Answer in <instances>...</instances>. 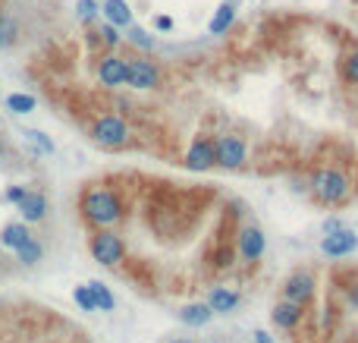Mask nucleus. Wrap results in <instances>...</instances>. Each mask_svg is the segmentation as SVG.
I'll return each mask as SVG.
<instances>
[{"label":"nucleus","mask_w":358,"mask_h":343,"mask_svg":"<svg viewBox=\"0 0 358 343\" xmlns=\"http://www.w3.org/2000/svg\"><path fill=\"white\" fill-rule=\"evenodd\" d=\"M91 255H95L98 265H104V268H114V265H120V261H123L126 246H123V240L114 234V230H107V227H104L101 234L91 236Z\"/></svg>","instance_id":"4"},{"label":"nucleus","mask_w":358,"mask_h":343,"mask_svg":"<svg viewBox=\"0 0 358 343\" xmlns=\"http://www.w3.org/2000/svg\"><path fill=\"white\" fill-rule=\"evenodd\" d=\"M211 306L208 302H189V306H183V312H179V318H183L189 328H202V324L211 322Z\"/></svg>","instance_id":"16"},{"label":"nucleus","mask_w":358,"mask_h":343,"mask_svg":"<svg viewBox=\"0 0 358 343\" xmlns=\"http://www.w3.org/2000/svg\"><path fill=\"white\" fill-rule=\"evenodd\" d=\"M157 82H161V73H157L154 63L126 60V85H132V89H154Z\"/></svg>","instance_id":"7"},{"label":"nucleus","mask_w":358,"mask_h":343,"mask_svg":"<svg viewBox=\"0 0 358 343\" xmlns=\"http://www.w3.org/2000/svg\"><path fill=\"white\" fill-rule=\"evenodd\" d=\"M91 139L104 148H123L129 142V126L123 117L116 114H107V117H98L95 126H91Z\"/></svg>","instance_id":"3"},{"label":"nucleus","mask_w":358,"mask_h":343,"mask_svg":"<svg viewBox=\"0 0 358 343\" xmlns=\"http://www.w3.org/2000/svg\"><path fill=\"white\" fill-rule=\"evenodd\" d=\"M311 195L324 205H339L349 195V179H346V173L324 167V170L311 173Z\"/></svg>","instance_id":"2"},{"label":"nucleus","mask_w":358,"mask_h":343,"mask_svg":"<svg viewBox=\"0 0 358 343\" xmlns=\"http://www.w3.org/2000/svg\"><path fill=\"white\" fill-rule=\"evenodd\" d=\"M22 195H26V186H10V189H7V195H3V199H7V202H13V205H16V202H19Z\"/></svg>","instance_id":"28"},{"label":"nucleus","mask_w":358,"mask_h":343,"mask_svg":"<svg viewBox=\"0 0 358 343\" xmlns=\"http://www.w3.org/2000/svg\"><path fill=\"white\" fill-rule=\"evenodd\" d=\"M346 73H349L352 82H358V54L349 57V63H346Z\"/></svg>","instance_id":"29"},{"label":"nucleus","mask_w":358,"mask_h":343,"mask_svg":"<svg viewBox=\"0 0 358 343\" xmlns=\"http://www.w3.org/2000/svg\"><path fill=\"white\" fill-rule=\"evenodd\" d=\"M233 19H236V10L230 7V3H220L214 13V19H211V35H223L226 28L233 26Z\"/></svg>","instance_id":"18"},{"label":"nucleus","mask_w":358,"mask_h":343,"mask_svg":"<svg viewBox=\"0 0 358 343\" xmlns=\"http://www.w3.org/2000/svg\"><path fill=\"white\" fill-rule=\"evenodd\" d=\"M208 306H211V312L226 315V312H233L239 306V293H233V290H226V287H214L208 296Z\"/></svg>","instance_id":"14"},{"label":"nucleus","mask_w":358,"mask_h":343,"mask_svg":"<svg viewBox=\"0 0 358 343\" xmlns=\"http://www.w3.org/2000/svg\"><path fill=\"white\" fill-rule=\"evenodd\" d=\"M154 28H161V32H170V28H173V19H170V16H157V19H154Z\"/></svg>","instance_id":"31"},{"label":"nucleus","mask_w":358,"mask_h":343,"mask_svg":"<svg viewBox=\"0 0 358 343\" xmlns=\"http://www.w3.org/2000/svg\"><path fill=\"white\" fill-rule=\"evenodd\" d=\"M101 38H104V44H116L120 42V32H116V26H110L107 22V26L101 28Z\"/></svg>","instance_id":"27"},{"label":"nucleus","mask_w":358,"mask_h":343,"mask_svg":"<svg viewBox=\"0 0 358 343\" xmlns=\"http://www.w3.org/2000/svg\"><path fill=\"white\" fill-rule=\"evenodd\" d=\"M324 230H327V234H337V230H343V220H339V218H330V220L324 224Z\"/></svg>","instance_id":"32"},{"label":"nucleus","mask_w":358,"mask_h":343,"mask_svg":"<svg viewBox=\"0 0 358 343\" xmlns=\"http://www.w3.org/2000/svg\"><path fill=\"white\" fill-rule=\"evenodd\" d=\"M28 236H32V234H28L26 224H7V227H3V234H0V243H3L7 249H19Z\"/></svg>","instance_id":"17"},{"label":"nucleus","mask_w":358,"mask_h":343,"mask_svg":"<svg viewBox=\"0 0 358 343\" xmlns=\"http://www.w3.org/2000/svg\"><path fill=\"white\" fill-rule=\"evenodd\" d=\"M104 16H107V22L116 28L132 26V10H129L126 0H104Z\"/></svg>","instance_id":"15"},{"label":"nucleus","mask_w":358,"mask_h":343,"mask_svg":"<svg viewBox=\"0 0 358 343\" xmlns=\"http://www.w3.org/2000/svg\"><path fill=\"white\" fill-rule=\"evenodd\" d=\"M346 296H349V302H352V306H355V309H358V281H352L349 287H346Z\"/></svg>","instance_id":"30"},{"label":"nucleus","mask_w":358,"mask_h":343,"mask_svg":"<svg viewBox=\"0 0 358 343\" xmlns=\"http://www.w3.org/2000/svg\"><path fill=\"white\" fill-rule=\"evenodd\" d=\"M73 299H75V306H79L82 312H98L95 296H91V290H88V287H75L73 290Z\"/></svg>","instance_id":"22"},{"label":"nucleus","mask_w":358,"mask_h":343,"mask_svg":"<svg viewBox=\"0 0 358 343\" xmlns=\"http://www.w3.org/2000/svg\"><path fill=\"white\" fill-rule=\"evenodd\" d=\"M186 167H189V170H198V173L214 167V142L195 139V142L189 145V151H186Z\"/></svg>","instance_id":"9"},{"label":"nucleus","mask_w":358,"mask_h":343,"mask_svg":"<svg viewBox=\"0 0 358 343\" xmlns=\"http://www.w3.org/2000/svg\"><path fill=\"white\" fill-rule=\"evenodd\" d=\"M255 343H274V337L267 331H255Z\"/></svg>","instance_id":"33"},{"label":"nucleus","mask_w":358,"mask_h":343,"mask_svg":"<svg viewBox=\"0 0 358 343\" xmlns=\"http://www.w3.org/2000/svg\"><path fill=\"white\" fill-rule=\"evenodd\" d=\"M82 218L95 227H114L123 220V199L114 189H88L82 195Z\"/></svg>","instance_id":"1"},{"label":"nucleus","mask_w":358,"mask_h":343,"mask_svg":"<svg viewBox=\"0 0 358 343\" xmlns=\"http://www.w3.org/2000/svg\"><path fill=\"white\" fill-rule=\"evenodd\" d=\"M214 164L226 167V170H236L245 164V142L236 136H223L214 142Z\"/></svg>","instance_id":"5"},{"label":"nucleus","mask_w":358,"mask_h":343,"mask_svg":"<svg viewBox=\"0 0 358 343\" xmlns=\"http://www.w3.org/2000/svg\"><path fill=\"white\" fill-rule=\"evenodd\" d=\"M358 249V236L352 234V230H337V234H327L324 243H321V252L327 255V258H346V255H352Z\"/></svg>","instance_id":"8"},{"label":"nucleus","mask_w":358,"mask_h":343,"mask_svg":"<svg viewBox=\"0 0 358 343\" xmlns=\"http://www.w3.org/2000/svg\"><path fill=\"white\" fill-rule=\"evenodd\" d=\"M26 139H28V142H32L38 151H44V155H51V151H54V142H51L44 132H38V130H26Z\"/></svg>","instance_id":"23"},{"label":"nucleus","mask_w":358,"mask_h":343,"mask_svg":"<svg viewBox=\"0 0 358 343\" xmlns=\"http://www.w3.org/2000/svg\"><path fill=\"white\" fill-rule=\"evenodd\" d=\"M75 13H79L82 22H91L98 16V3L95 0H79V3H75Z\"/></svg>","instance_id":"25"},{"label":"nucleus","mask_w":358,"mask_h":343,"mask_svg":"<svg viewBox=\"0 0 358 343\" xmlns=\"http://www.w3.org/2000/svg\"><path fill=\"white\" fill-rule=\"evenodd\" d=\"M13 42H16L13 19H3V16H0V48H7V44H13Z\"/></svg>","instance_id":"24"},{"label":"nucleus","mask_w":358,"mask_h":343,"mask_svg":"<svg viewBox=\"0 0 358 343\" xmlns=\"http://www.w3.org/2000/svg\"><path fill=\"white\" fill-rule=\"evenodd\" d=\"M16 208H19L22 220H41L44 214H48V199H44L41 193H28L26 189V195L16 202Z\"/></svg>","instance_id":"13"},{"label":"nucleus","mask_w":358,"mask_h":343,"mask_svg":"<svg viewBox=\"0 0 358 343\" xmlns=\"http://www.w3.org/2000/svg\"><path fill=\"white\" fill-rule=\"evenodd\" d=\"M236 249L245 261H258L264 255V234L258 230V227H245V230H239Z\"/></svg>","instance_id":"11"},{"label":"nucleus","mask_w":358,"mask_h":343,"mask_svg":"<svg viewBox=\"0 0 358 343\" xmlns=\"http://www.w3.org/2000/svg\"><path fill=\"white\" fill-rule=\"evenodd\" d=\"M271 318H274V324H277V328L292 331V328H298V322H302V318H305V309H302V306H298V302L283 299V302H277V306H274Z\"/></svg>","instance_id":"12"},{"label":"nucleus","mask_w":358,"mask_h":343,"mask_svg":"<svg viewBox=\"0 0 358 343\" xmlns=\"http://www.w3.org/2000/svg\"><path fill=\"white\" fill-rule=\"evenodd\" d=\"M85 287L91 290L98 309H101V312H114V293H110V287H104L101 281H91V283H85Z\"/></svg>","instance_id":"19"},{"label":"nucleus","mask_w":358,"mask_h":343,"mask_svg":"<svg viewBox=\"0 0 358 343\" xmlns=\"http://www.w3.org/2000/svg\"><path fill=\"white\" fill-rule=\"evenodd\" d=\"M129 42L136 44V48H145V51L154 48V38H148V32H142V28H132V32H129Z\"/></svg>","instance_id":"26"},{"label":"nucleus","mask_w":358,"mask_h":343,"mask_svg":"<svg viewBox=\"0 0 358 343\" xmlns=\"http://www.w3.org/2000/svg\"><path fill=\"white\" fill-rule=\"evenodd\" d=\"M7 107L13 110V114H32V110H35V98L32 95H10L7 98Z\"/></svg>","instance_id":"21"},{"label":"nucleus","mask_w":358,"mask_h":343,"mask_svg":"<svg viewBox=\"0 0 358 343\" xmlns=\"http://www.w3.org/2000/svg\"><path fill=\"white\" fill-rule=\"evenodd\" d=\"M314 290H318L314 274H308V271H296V274H289L286 277V283H283V299L305 306V302L314 299Z\"/></svg>","instance_id":"6"},{"label":"nucleus","mask_w":358,"mask_h":343,"mask_svg":"<svg viewBox=\"0 0 358 343\" xmlns=\"http://www.w3.org/2000/svg\"><path fill=\"white\" fill-rule=\"evenodd\" d=\"M13 252H16V258H19L22 265H35V261H41V252H44V249H41L38 240H32V236H28V240L22 243L19 249H13Z\"/></svg>","instance_id":"20"},{"label":"nucleus","mask_w":358,"mask_h":343,"mask_svg":"<svg viewBox=\"0 0 358 343\" xmlns=\"http://www.w3.org/2000/svg\"><path fill=\"white\" fill-rule=\"evenodd\" d=\"M173 343H186V340H173Z\"/></svg>","instance_id":"34"},{"label":"nucleus","mask_w":358,"mask_h":343,"mask_svg":"<svg viewBox=\"0 0 358 343\" xmlns=\"http://www.w3.org/2000/svg\"><path fill=\"white\" fill-rule=\"evenodd\" d=\"M98 79H101V85H107V89H116V85H126V60L116 54L104 57L101 67H98Z\"/></svg>","instance_id":"10"}]
</instances>
